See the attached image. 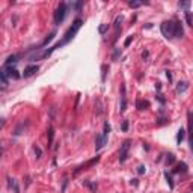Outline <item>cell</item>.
Instances as JSON below:
<instances>
[{
    "mask_svg": "<svg viewBox=\"0 0 193 193\" xmlns=\"http://www.w3.org/2000/svg\"><path fill=\"white\" fill-rule=\"evenodd\" d=\"M81 23H83V21H81L80 18H78V20H76V21H74V24H73V26H71V27H70V29L67 30V33L64 35L62 41H59L57 44H54V45H53V47H51L50 50L44 51V53H42V57H48V56H50V54H51L53 51H56L57 48H60V47H64V45L70 44V42H71V41L74 39V36L77 35V32L80 30V27H81Z\"/></svg>",
    "mask_w": 193,
    "mask_h": 193,
    "instance_id": "6da1fadb",
    "label": "cell"
},
{
    "mask_svg": "<svg viewBox=\"0 0 193 193\" xmlns=\"http://www.w3.org/2000/svg\"><path fill=\"white\" fill-rule=\"evenodd\" d=\"M160 29H161V33H163L164 38H167V39L175 38L174 36V21H163L161 26H160Z\"/></svg>",
    "mask_w": 193,
    "mask_h": 193,
    "instance_id": "7a4b0ae2",
    "label": "cell"
},
{
    "mask_svg": "<svg viewBox=\"0 0 193 193\" xmlns=\"http://www.w3.org/2000/svg\"><path fill=\"white\" fill-rule=\"evenodd\" d=\"M65 15H67V3H60L57 6V9L54 11V23L56 24H60L64 21Z\"/></svg>",
    "mask_w": 193,
    "mask_h": 193,
    "instance_id": "3957f363",
    "label": "cell"
},
{
    "mask_svg": "<svg viewBox=\"0 0 193 193\" xmlns=\"http://www.w3.org/2000/svg\"><path fill=\"white\" fill-rule=\"evenodd\" d=\"M130 143H131V140H124V143L121 145V151H119V161L121 163H124L125 160H127V157H128V151H130Z\"/></svg>",
    "mask_w": 193,
    "mask_h": 193,
    "instance_id": "277c9868",
    "label": "cell"
},
{
    "mask_svg": "<svg viewBox=\"0 0 193 193\" xmlns=\"http://www.w3.org/2000/svg\"><path fill=\"white\" fill-rule=\"evenodd\" d=\"M2 73H3L6 77H11V78H18V77H20L18 71H17L14 67H5V65H3V68H2Z\"/></svg>",
    "mask_w": 193,
    "mask_h": 193,
    "instance_id": "5b68a950",
    "label": "cell"
},
{
    "mask_svg": "<svg viewBox=\"0 0 193 193\" xmlns=\"http://www.w3.org/2000/svg\"><path fill=\"white\" fill-rule=\"evenodd\" d=\"M184 35V30H183V26L180 21H174V36L175 38H183Z\"/></svg>",
    "mask_w": 193,
    "mask_h": 193,
    "instance_id": "8992f818",
    "label": "cell"
},
{
    "mask_svg": "<svg viewBox=\"0 0 193 193\" xmlns=\"http://www.w3.org/2000/svg\"><path fill=\"white\" fill-rule=\"evenodd\" d=\"M189 143H190V151L193 153V119H192V113H189Z\"/></svg>",
    "mask_w": 193,
    "mask_h": 193,
    "instance_id": "52a82bcc",
    "label": "cell"
},
{
    "mask_svg": "<svg viewBox=\"0 0 193 193\" xmlns=\"http://www.w3.org/2000/svg\"><path fill=\"white\" fill-rule=\"evenodd\" d=\"M39 71V67L38 65H30V67H27V68H24V73H23V76L24 77H30V76H33L35 73H38Z\"/></svg>",
    "mask_w": 193,
    "mask_h": 193,
    "instance_id": "ba28073f",
    "label": "cell"
},
{
    "mask_svg": "<svg viewBox=\"0 0 193 193\" xmlns=\"http://www.w3.org/2000/svg\"><path fill=\"white\" fill-rule=\"evenodd\" d=\"M104 145H106V140H104L103 134H97V139H95V150L100 151Z\"/></svg>",
    "mask_w": 193,
    "mask_h": 193,
    "instance_id": "9c48e42d",
    "label": "cell"
},
{
    "mask_svg": "<svg viewBox=\"0 0 193 193\" xmlns=\"http://www.w3.org/2000/svg\"><path fill=\"white\" fill-rule=\"evenodd\" d=\"M122 98H121V109H119V112L121 113H124L125 112V107H127V98H125V88L122 86V95H121Z\"/></svg>",
    "mask_w": 193,
    "mask_h": 193,
    "instance_id": "30bf717a",
    "label": "cell"
},
{
    "mask_svg": "<svg viewBox=\"0 0 193 193\" xmlns=\"http://www.w3.org/2000/svg\"><path fill=\"white\" fill-rule=\"evenodd\" d=\"M122 15H118L115 18V32H116V35L119 33V29H121V24H122Z\"/></svg>",
    "mask_w": 193,
    "mask_h": 193,
    "instance_id": "8fae6325",
    "label": "cell"
},
{
    "mask_svg": "<svg viewBox=\"0 0 193 193\" xmlns=\"http://www.w3.org/2000/svg\"><path fill=\"white\" fill-rule=\"evenodd\" d=\"M184 137H186V130L184 128H180L178 133H177V143H181Z\"/></svg>",
    "mask_w": 193,
    "mask_h": 193,
    "instance_id": "7c38bea8",
    "label": "cell"
},
{
    "mask_svg": "<svg viewBox=\"0 0 193 193\" xmlns=\"http://www.w3.org/2000/svg\"><path fill=\"white\" fill-rule=\"evenodd\" d=\"M187 88H189V84H187L186 81H180V83H178V86H177V92H178V94H181V92H184Z\"/></svg>",
    "mask_w": 193,
    "mask_h": 193,
    "instance_id": "4fadbf2b",
    "label": "cell"
},
{
    "mask_svg": "<svg viewBox=\"0 0 193 193\" xmlns=\"http://www.w3.org/2000/svg\"><path fill=\"white\" fill-rule=\"evenodd\" d=\"M17 62V56L15 54H12V56H9L8 59H6V62H5V67H11L12 64H15Z\"/></svg>",
    "mask_w": 193,
    "mask_h": 193,
    "instance_id": "5bb4252c",
    "label": "cell"
},
{
    "mask_svg": "<svg viewBox=\"0 0 193 193\" xmlns=\"http://www.w3.org/2000/svg\"><path fill=\"white\" fill-rule=\"evenodd\" d=\"M109 133H110V125H109V122H106V124H104V131H103V137H104V140H106V142H107Z\"/></svg>",
    "mask_w": 193,
    "mask_h": 193,
    "instance_id": "9a60e30c",
    "label": "cell"
},
{
    "mask_svg": "<svg viewBox=\"0 0 193 193\" xmlns=\"http://www.w3.org/2000/svg\"><path fill=\"white\" fill-rule=\"evenodd\" d=\"M186 169H187L186 163H180V164L177 166V169H174V172H175V174H178V172H186Z\"/></svg>",
    "mask_w": 193,
    "mask_h": 193,
    "instance_id": "2e32d148",
    "label": "cell"
},
{
    "mask_svg": "<svg viewBox=\"0 0 193 193\" xmlns=\"http://www.w3.org/2000/svg\"><path fill=\"white\" fill-rule=\"evenodd\" d=\"M148 106H150V103H146V101H140V100L137 101V109H139V110H143V109L148 107Z\"/></svg>",
    "mask_w": 193,
    "mask_h": 193,
    "instance_id": "e0dca14e",
    "label": "cell"
},
{
    "mask_svg": "<svg viewBox=\"0 0 193 193\" xmlns=\"http://www.w3.org/2000/svg\"><path fill=\"white\" fill-rule=\"evenodd\" d=\"M0 78H2V86H3V88H6V86H8V77H6L2 71H0Z\"/></svg>",
    "mask_w": 193,
    "mask_h": 193,
    "instance_id": "ac0fdd59",
    "label": "cell"
},
{
    "mask_svg": "<svg viewBox=\"0 0 193 193\" xmlns=\"http://www.w3.org/2000/svg\"><path fill=\"white\" fill-rule=\"evenodd\" d=\"M54 35H56V32H51V33H50V35L47 36V39L44 41V44H42V45H47V44H48L50 41H53V38H54Z\"/></svg>",
    "mask_w": 193,
    "mask_h": 193,
    "instance_id": "d6986e66",
    "label": "cell"
},
{
    "mask_svg": "<svg viewBox=\"0 0 193 193\" xmlns=\"http://www.w3.org/2000/svg\"><path fill=\"white\" fill-rule=\"evenodd\" d=\"M107 29H109V24H101V26H100V29H98V32L103 35V33H106V32H107Z\"/></svg>",
    "mask_w": 193,
    "mask_h": 193,
    "instance_id": "ffe728a7",
    "label": "cell"
},
{
    "mask_svg": "<svg viewBox=\"0 0 193 193\" xmlns=\"http://www.w3.org/2000/svg\"><path fill=\"white\" fill-rule=\"evenodd\" d=\"M186 20H187V24L189 26H193V23H192V12H186Z\"/></svg>",
    "mask_w": 193,
    "mask_h": 193,
    "instance_id": "44dd1931",
    "label": "cell"
},
{
    "mask_svg": "<svg viewBox=\"0 0 193 193\" xmlns=\"http://www.w3.org/2000/svg\"><path fill=\"white\" fill-rule=\"evenodd\" d=\"M164 177H166V180H167V184H169V187H171V189H174V183H172V178L169 177V174H167V172H164Z\"/></svg>",
    "mask_w": 193,
    "mask_h": 193,
    "instance_id": "7402d4cb",
    "label": "cell"
},
{
    "mask_svg": "<svg viewBox=\"0 0 193 193\" xmlns=\"http://www.w3.org/2000/svg\"><path fill=\"white\" fill-rule=\"evenodd\" d=\"M174 161H175V155H174V154H169V155H167V160H166V163H167V164H172Z\"/></svg>",
    "mask_w": 193,
    "mask_h": 193,
    "instance_id": "603a6c76",
    "label": "cell"
},
{
    "mask_svg": "<svg viewBox=\"0 0 193 193\" xmlns=\"http://www.w3.org/2000/svg\"><path fill=\"white\" fill-rule=\"evenodd\" d=\"M140 5H142V2H128V6H131V8H137Z\"/></svg>",
    "mask_w": 193,
    "mask_h": 193,
    "instance_id": "cb8c5ba5",
    "label": "cell"
},
{
    "mask_svg": "<svg viewBox=\"0 0 193 193\" xmlns=\"http://www.w3.org/2000/svg\"><path fill=\"white\" fill-rule=\"evenodd\" d=\"M131 41H133V35H130V36H128V38L125 39V44H124V45H125V47H128V45H130V42H131Z\"/></svg>",
    "mask_w": 193,
    "mask_h": 193,
    "instance_id": "d4e9b609",
    "label": "cell"
},
{
    "mask_svg": "<svg viewBox=\"0 0 193 193\" xmlns=\"http://www.w3.org/2000/svg\"><path fill=\"white\" fill-rule=\"evenodd\" d=\"M190 3L189 2H180V8H189Z\"/></svg>",
    "mask_w": 193,
    "mask_h": 193,
    "instance_id": "484cf974",
    "label": "cell"
},
{
    "mask_svg": "<svg viewBox=\"0 0 193 193\" xmlns=\"http://www.w3.org/2000/svg\"><path fill=\"white\" fill-rule=\"evenodd\" d=\"M51 140H53V128L48 130V142H51Z\"/></svg>",
    "mask_w": 193,
    "mask_h": 193,
    "instance_id": "4316f807",
    "label": "cell"
},
{
    "mask_svg": "<svg viewBox=\"0 0 193 193\" xmlns=\"http://www.w3.org/2000/svg\"><path fill=\"white\" fill-rule=\"evenodd\" d=\"M137 172H139V174H145V166H143V164H140V166L137 167Z\"/></svg>",
    "mask_w": 193,
    "mask_h": 193,
    "instance_id": "83f0119b",
    "label": "cell"
},
{
    "mask_svg": "<svg viewBox=\"0 0 193 193\" xmlns=\"http://www.w3.org/2000/svg\"><path fill=\"white\" fill-rule=\"evenodd\" d=\"M84 186H88L91 190H95V186H94V184H91L89 181H84Z\"/></svg>",
    "mask_w": 193,
    "mask_h": 193,
    "instance_id": "f1b7e54d",
    "label": "cell"
},
{
    "mask_svg": "<svg viewBox=\"0 0 193 193\" xmlns=\"http://www.w3.org/2000/svg\"><path fill=\"white\" fill-rule=\"evenodd\" d=\"M106 71H107V65H104V67H103V80H106Z\"/></svg>",
    "mask_w": 193,
    "mask_h": 193,
    "instance_id": "f546056e",
    "label": "cell"
},
{
    "mask_svg": "<svg viewBox=\"0 0 193 193\" xmlns=\"http://www.w3.org/2000/svg\"><path fill=\"white\" fill-rule=\"evenodd\" d=\"M122 130H124V131L128 130V122H127V121H124V124H122Z\"/></svg>",
    "mask_w": 193,
    "mask_h": 193,
    "instance_id": "4dcf8cb0",
    "label": "cell"
},
{
    "mask_svg": "<svg viewBox=\"0 0 193 193\" xmlns=\"http://www.w3.org/2000/svg\"><path fill=\"white\" fill-rule=\"evenodd\" d=\"M33 150H35V154H36V157H41V150H39L38 146H35Z\"/></svg>",
    "mask_w": 193,
    "mask_h": 193,
    "instance_id": "1f68e13d",
    "label": "cell"
},
{
    "mask_svg": "<svg viewBox=\"0 0 193 193\" xmlns=\"http://www.w3.org/2000/svg\"><path fill=\"white\" fill-rule=\"evenodd\" d=\"M166 76H167V78H169V81L172 80V76H171V73H169V71H166Z\"/></svg>",
    "mask_w": 193,
    "mask_h": 193,
    "instance_id": "d6a6232c",
    "label": "cell"
}]
</instances>
